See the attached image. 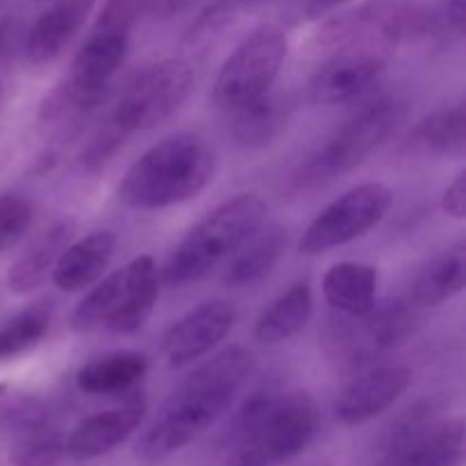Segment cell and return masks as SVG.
I'll return each mask as SVG.
<instances>
[{
    "label": "cell",
    "mask_w": 466,
    "mask_h": 466,
    "mask_svg": "<svg viewBox=\"0 0 466 466\" xmlns=\"http://www.w3.org/2000/svg\"><path fill=\"white\" fill-rule=\"evenodd\" d=\"M148 7L150 0H105L89 35L130 44L132 30H135L137 21L144 16V12H148Z\"/></svg>",
    "instance_id": "obj_30"
},
{
    "label": "cell",
    "mask_w": 466,
    "mask_h": 466,
    "mask_svg": "<svg viewBox=\"0 0 466 466\" xmlns=\"http://www.w3.org/2000/svg\"><path fill=\"white\" fill-rule=\"evenodd\" d=\"M419 321H421L419 305L403 299L387 300L382 305L376 303L371 312L360 317L364 335L380 358L394 350L396 346L405 344L419 328Z\"/></svg>",
    "instance_id": "obj_24"
},
{
    "label": "cell",
    "mask_w": 466,
    "mask_h": 466,
    "mask_svg": "<svg viewBox=\"0 0 466 466\" xmlns=\"http://www.w3.org/2000/svg\"><path fill=\"white\" fill-rule=\"evenodd\" d=\"M146 410H148L146 400L137 396V399L127 400L118 408L103 410V412L82 419L64 440V455L77 460V462L107 455L109 451H114L135 435V431L144 421Z\"/></svg>",
    "instance_id": "obj_13"
},
{
    "label": "cell",
    "mask_w": 466,
    "mask_h": 466,
    "mask_svg": "<svg viewBox=\"0 0 466 466\" xmlns=\"http://www.w3.org/2000/svg\"><path fill=\"white\" fill-rule=\"evenodd\" d=\"M217 173L214 148L198 135L180 132L146 150L118 187V198L132 209L157 212L203 194Z\"/></svg>",
    "instance_id": "obj_2"
},
{
    "label": "cell",
    "mask_w": 466,
    "mask_h": 466,
    "mask_svg": "<svg viewBox=\"0 0 466 466\" xmlns=\"http://www.w3.org/2000/svg\"><path fill=\"white\" fill-rule=\"evenodd\" d=\"M253 369L255 358L244 346H230L194 369L137 441V455L157 462L189 446L230 410Z\"/></svg>",
    "instance_id": "obj_1"
},
{
    "label": "cell",
    "mask_w": 466,
    "mask_h": 466,
    "mask_svg": "<svg viewBox=\"0 0 466 466\" xmlns=\"http://www.w3.org/2000/svg\"><path fill=\"white\" fill-rule=\"evenodd\" d=\"M323 299L346 317H364L376 305L378 268L362 262L332 264L321 282Z\"/></svg>",
    "instance_id": "obj_20"
},
{
    "label": "cell",
    "mask_w": 466,
    "mask_h": 466,
    "mask_svg": "<svg viewBox=\"0 0 466 466\" xmlns=\"http://www.w3.org/2000/svg\"><path fill=\"white\" fill-rule=\"evenodd\" d=\"M109 89H85L66 80L64 85L55 86L44 98L39 109V123L48 132L64 135L71 127L80 126L82 118L100 107L107 100Z\"/></svg>",
    "instance_id": "obj_25"
},
{
    "label": "cell",
    "mask_w": 466,
    "mask_h": 466,
    "mask_svg": "<svg viewBox=\"0 0 466 466\" xmlns=\"http://www.w3.org/2000/svg\"><path fill=\"white\" fill-rule=\"evenodd\" d=\"M387 66L385 50H335L309 80V98L317 105H341L369 89Z\"/></svg>",
    "instance_id": "obj_12"
},
{
    "label": "cell",
    "mask_w": 466,
    "mask_h": 466,
    "mask_svg": "<svg viewBox=\"0 0 466 466\" xmlns=\"http://www.w3.org/2000/svg\"><path fill=\"white\" fill-rule=\"evenodd\" d=\"M116 235L112 230H96L82 239L71 241L62 250L53 268V282L66 294L89 289L103 278L116 253Z\"/></svg>",
    "instance_id": "obj_15"
},
{
    "label": "cell",
    "mask_w": 466,
    "mask_h": 466,
    "mask_svg": "<svg viewBox=\"0 0 466 466\" xmlns=\"http://www.w3.org/2000/svg\"><path fill=\"white\" fill-rule=\"evenodd\" d=\"M3 107H5V86L0 85V112H3Z\"/></svg>",
    "instance_id": "obj_42"
},
{
    "label": "cell",
    "mask_w": 466,
    "mask_h": 466,
    "mask_svg": "<svg viewBox=\"0 0 466 466\" xmlns=\"http://www.w3.org/2000/svg\"><path fill=\"white\" fill-rule=\"evenodd\" d=\"M440 421V405L435 400H419V403L410 405L405 412H400L390 426L385 428L380 437V453L394 449V446L405 444V441L414 440L421 432H426L428 428H432Z\"/></svg>",
    "instance_id": "obj_31"
},
{
    "label": "cell",
    "mask_w": 466,
    "mask_h": 466,
    "mask_svg": "<svg viewBox=\"0 0 466 466\" xmlns=\"http://www.w3.org/2000/svg\"><path fill=\"white\" fill-rule=\"evenodd\" d=\"M464 126L466 112L464 105L458 103L453 107L437 109L428 114L417 127H414V141L426 153L444 155V157H460L464 153Z\"/></svg>",
    "instance_id": "obj_27"
},
{
    "label": "cell",
    "mask_w": 466,
    "mask_h": 466,
    "mask_svg": "<svg viewBox=\"0 0 466 466\" xmlns=\"http://www.w3.org/2000/svg\"><path fill=\"white\" fill-rule=\"evenodd\" d=\"M159 296L157 264L150 255H139L123 267V289L116 309L105 323L114 335H135L148 323Z\"/></svg>",
    "instance_id": "obj_16"
},
{
    "label": "cell",
    "mask_w": 466,
    "mask_h": 466,
    "mask_svg": "<svg viewBox=\"0 0 466 466\" xmlns=\"http://www.w3.org/2000/svg\"><path fill=\"white\" fill-rule=\"evenodd\" d=\"M94 7L96 0H55L25 32L23 53L27 62L35 66L55 62L85 27Z\"/></svg>",
    "instance_id": "obj_14"
},
{
    "label": "cell",
    "mask_w": 466,
    "mask_h": 466,
    "mask_svg": "<svg viewBox=\"0 0 466 466\" xmlns=\"http://www.w3.org/2000/svg\"><path fill=\"white\" fill-rule=\"evenodd\" d=\"M319 431V408L308 391L259 390L237 414L235 455L262 466L299 458Z\"/></svg>",
    "instance_id": "obj_3"
},
{
    "label": "cell",
    "mask_w": 466,
    "mask_h": 466,
    "mask_svg": "<svg viewBox=\"0 0 466 466\" xmlns=\"http://www.w3.org/2000/svg\"><path fill=\"white\" fill-rule=\"evenodd\" d=\"M196 0H150L148 12H153L157 18H173L189 9Z\"/></svg>",
    "instance_id": "obj_39"
},
{
    "label": "cell",
    "mask_w": 466,
    "mask_h": 466,
    "mask_svg": "<svg viewBox=\"0 0 466 466\" xmlns=\"http://www.w3.org/2000/svg\"><path fill=\"white\" fill-rule=\"evenodd\" d=\"M32 209L25 198L14 194H0V248H9L27 230Z\"/></svg>",
    "instance_id": "obj_35"
},
{
    "label": "cell",
    "mask_w": 466,
    "mask_h": 466,
    "mask_svg": "<svg viewBox=\"0 0 466 466\" xmlns=\"http://www.w3.org/2000/svg\"><path fill=\"white\" fill-rule=\"evenodd\" d=\"M36 3H39V0H36Z\"/></svg>",
    "instance_id": "obj_44"
},
{
    "label": "cell",
    "mask_w": 466,
    "mask_h": 466,
    "mask_svg": "<svg viewBox=\"0 0 466 466\" xmlns=\"http://www.w3.org/2000/svg\"><path fill=\"white\" fill-rule=\"evenodd\" d=\"M194 68L185 59H162L146 66L127 85L112 121L132 135L171 118L194 91Z\"/></svg>",
    "instance_id": "obj_8"
},
{
    "label": "cell",
    "mask_w": 466,
    "mask_h": 466,
    "mask_svg": "<svg viewBox=\"0 0 466 466\" xmlns=\"http://www.w3.org/2000/svg\"><path fill=\"white\" fill-rule=\"evenodd\" d=\"M466 282V248L455 244L453 248L435 255L419 271L412 282V300L419 308H437L464 289Z\"/></svg>",
    "instance_id": "obj_23"
},
{
    "label": "cell",
    "mask_w": 466,
    "mask_h": 466,
    "mask_svg": "<svg viewBox=\"0 0 466 466\" xmlns=\"http://www.w3.org/2000/svg\"><path fill=\"white\" fill-rule=\"evenodd\" d=\"M126 139L127 132L109 118V121L105 123V126H100L98 130L94 132V137L86 141L80 157H77V164H80V168L85 173H100L109 162H112L114 155L123 148Z\"/></svg>",
    "instance_id": "obj_33"
},
{
    "label": "cell",
    "mask_w": 466,
    "mask_h": 466,
    "mask_svg": "<svg viewBox=\"0 0 466 466\" xmlns=\"http://www.w3.org/2000/svg\"><path fill=\"white\" fill-rule=\"evenodd\" d=\"M437 32V16L414 0H367L328 18L317 35L319 48L391 50Z\"/></svg>",
    "instance_id": "obj_6"
},
{
    "label": "cell",
    "mask_w": 466,
    "mask_h": 466,
    "mask_svg": "<svg viewBox=\"0 0 466 466\" xmlns=\"http://www.w3.org/2000/svg\"><path fill=\"white\" fill-rule=\"evenodd\" d=\"M5 394H7V382H0V399H3Z\"/></svg>",
    "instance_id": "obj_43"
},
{
    "label": "cell",
    "mask_w": 466,
    "mask_h": 466,
    "mask_svg": "<svg viewBox=\"0 0 466 466\" xmlns=\"http://www.w3.org/2000/svg\"><path fill=\"white\" fill-rule=\"evenodd\" d=\"M148 360L137 350H116L91 360L77 371V387L91 396L123 394L144 380Z\"/></svg>",
    "instance_id": "obj_22"
},
{
    "label": "cell",
    "mask_w": 466,
    "mask_h": 466,
    "mask_svg": "<svg viewBox=\"0 0 466 466\" xmlns=\"http://www.w3.org/2000/svg\"><path fill=\"white\" fill-rule=\"evenodd\" d=\"M123 289V268H116L107 278H100L94 282L89 294L76 305L71 314V330L73 332H91L96 328H103L109 321V317L116 309L121 300Z\"/></svg>",
    "instance_id": "obj_29"
},
{
    "label": "cell",
    "mask_w": 466,
    "mask_h": 466,
    "mask_svg": "<svg viewBox=\"0 0 466 466\" xmlns=\"http://www.w3.org/2000/svg\"><path fill=\"white\" fill-rule=\"evenodd\" d=\"M9 458L14 466H59V460L64 458V441L41 428L30 435L16 437Z\"/></svg>",
    "instance_id": "obj_32"
},
{
    "label": "cell",
    "mask_w": 466,
    "mask_h": 466,
    "mask_svg": "<svg viewBox=\"0 0 466 466\" xmlns=\"http://www.w3.org/2000/svg\"><path fill=\"white\" fill-rule=\"evenodd\" d=\"M237 321L228 300H205L168 326L162 339V355L171 369H185L212 353Z\"/></svg>",
    "instance_id": "obj_10"
},
{
    "label": "cell",
    "mask_w": 466,
    "mask_h": 466,
    "mask_svg": "<svg viewBox=\"0 0 466 466\" xmlns=\"http://www.w3.org/2000/svg\"><path fill=\"white\" fill-rule=\"evenodd\" d=\"M391 203L394 194L382 182L353 187L312 218L299 241V253L317 258L360 239L387 217Z\"/></svg>",
    "instance_id": "obj_9"
},
{
    "label": "cell",
    "mask_w": 466,
    "mask_h": 466,
    "mask_svg": "<svg viewBox=\"0 0 466 466\" xmlns=\"http://www.w3.org/2000/svg\"><path fill=\"white\" fill-rule=\"evenodd\" d=\"M287 36L278 25H259L223 62L212 86V100L223 112L271 94L287 59Z\"/></svg>",
    "instance_id": "obj_7"
},
{
    "label": "cell",
    "mask_w": 466,
    "mask_h": 466,
    "mask_svg": "<svg viewBox=\"0 0 466 466\" xmlns=\"http://www.w3.org/2000/svg\"><path fill=\"white\" fill-rule=\"evenodd\" d=\"M253 3L255 0H214L191 23L189 32H187V41H200L218 35L223 27H228L237 16H241L246 9L253 7Z\"/></svg>",
    "instance_id": "obj_34"
},
{
    "label": "cell",
    "mask_w": 466,
    "mask_h": 466,
    "mask_svg": "<svg viewBox=\"0 0 466 466\" xmlns=\"http://www.w3.org/2000/svg\"><path fill=\"white\" fill-rule=\"evenodd\" d=\"M314 296L309 280H299L278 296L255 321L253 337L259 344L276 346L299 335L312 319Z\"/></svg>",
    "instance_id": "obj_21"
},
{
    "label": "cell",
    "mask_w": 466,
    "mask_h": 466,
    "mask_svg": "<svg viewBox=\"0 0 466 466\" xmlns=\"http://www.w3.org/2000/svg\"><path fill=\"white\" fill-rule=\"evenodd\" d=\"M441 208L449 217L460 218V221L466 217V171H460L455 180L446 187Z\"/></svg>",
    "instance_id": "obj_37"
},
{
    "label": "cell",
    "mask_w": 466,
    "mask_h": 466,
    "mask_svg": "<svg viewBox=\"0 0 466 466\" xmlns=\"http://www.w3.org/2000/svg\"><path fill=\"white\" fill-rule=\"evenodd\" d=\"M464 18H466V0H449L444 9V18H437V30H449L451 35H464Z\"/></svg>",
    "instance_id": "obj_38"
},
{
    "label": "cell",
    "mask_w": 466,
    "mask_h": 466,
    "mask_svg": "<svg viewBox=\"0 0 466 466\" xmlns=\"http://www.w3.org/2000/svg\"><path fill=\"white\" fill-rule=\"evenodd\" d=\"M232 466H262V464L253 462V460H248V458H241V455H235V460H232Z\"/></svg>",
    "instance_id": "obj_41"
},
{
    "label": "cell",
    "mask_w": 466,
    "mask_h": 466,
    "mask_svg": "<svg viewBox=\"0 0 466 466\" xmlns=\"http://www.w3.org/2000/svg\"><path fill=\"white\" fill-rule=\"evenodd\" d=\"M344 3H349V0H309L308 12H309V16L317 18V16H321V14L330 12V9L339 7V5H344Z\"/></svg>",
    "instance_id": "obj_40"
},
{
    "label": "cell",
    "mask_w": 466,
    "mask_h": 466,
    "mask_svg": "<svg viewBox=\"0 0 466 466\" xmlns=\"http://www.w3.org/2000/svg\"><path fill=\"white\" fill-rule=\"evenodd\" d=\"M76 226V218H59L53 226L46 228L39 237H35V241L9 267L7 287L12 294L25 296L44 285L46 278L53 273L62 250L73 241Z\"/></svg>",
    "instance_id": "obj_17"
},
{
    "label": "cell",
    "mask_w": 466,
    "mask_h": 466,
    "mask_svg": "<svg viewBox=\"0 0 466 466\" xmlns=\"http://www.w3.org/2000/svg\"><path fill=\"white\" fill-rule=\"evenodd\" d=\"M50 308L46 303L30 305L14 314L9 321L0 326V362L25 355L35 349L50 330Z\"/></svg>",
    "instance_id": "obj_28"
},
{
    "label": "cell",
    "mask_w": 466,
    "mask_h": 466,
    "mask_svg": "<svg viewBox=\"0 0 466 466\" xmlns=\"http://www.w3.org/2000/svg\"><path fill=\"white\" fill-rule=\"evenodd\" d=\"M412 382L403 364H378L360 371L335 400V417L344 426H362L391 408Z\"/></svg>",
    "instance_id": "obj_11"
},
{
    "label": "cell",
    "mask_w": 466,
    "mask_h": 466,
    "mask_svg": "<svg viewBox=\"0 0 466 466\" xmlns=\"http://www.w3.org/2000/svg\"><path fill=\"white\" fill-rule=\"evenodd\" d=\"M25 27L18 18H0V64L16 57L25 46Z\"/></svg>",
    "instance_id": "obj_36"
},
{
    "label": "cell",
    "mask_w": 466,
    "mask_h": 466,
    "mask_svg": "<svg viewBox=\"0 0 466 466\" xmlns=\"http://www.w3.org/2000/svg\"><path fill=\"white\" fill-rule=\"evenodd\" d=\"M287 248V228L280 223L259 226L241 248L228 259L223 282L228 287H250L262 282L280 262Z\"/></svg>",
    "instance_id": "obj_19"
},
{
    "label": "cell",
    "mask_w": 466,
    "mask_h": 466,
    "mask_svg": "<svg viewBox=\"0 0 466 466\" xmlns=\"http://www.w3.org/2000/svg\"><path fill=\"white\" fill-rule=\"evenodd\" d=\"M267 218V203L258 194H239L205 214L173 248L162 268L168 287H185L208 278L226 264Z\"/></svg>",
    "instance_id": "obj_4"
},
{
    "label": "cell",
    "mask_w": 466,
    "mask_h": 466,
    "mask_svg": "<svg viewBox=\"0 0 466 466\" xmlns=\"http://www.w3.org/2000/svg\"><path fill=\"white\" fill-rule=\"evenodd\" d=\"M405 116L403 100L378 96L364 103L344 126L337 127L326 144L319 146L296 173L294 182L303 189L321 187L346 176L367 162L399 127Z\"/></svg>",
    "instance_id": "obj_5"
},
{
    "label": "cell",
    "mask_w": 466,
    "mask_h": 466,
    "mask_svg": "<svg viewBox=\"0 0 466 466\" xmlns=\"http://www.w3.org/2000/svg\"><path fill=\"white\" fill-rule=\"evenodd\" d=\"M228 114H230L232 137L244 148H264L273 144L282 127L287 126V107L271 94L241 105Z\"/></svg>",
    "instance_id": "obj_26"
},
{
    "label": "cell",
    "mask_w": 466,
    "mask_h": 466,
    "mask_svg": "<svg viewBox=\"0 0 466 466\" xmlns=\"http://www.w3.org/2000/svg\"><path fill=\"white\" fill-rule=\"evenodd\" d=\"M464 458V421H437L414 440L385 451L376 466H460Z\"/></svg>",
    "instance_id": "obj_18"
}]
</instances>
